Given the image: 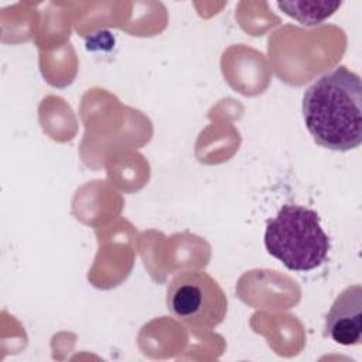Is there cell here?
Masks as SVG:
<instances>
[{
  "instance_id": "obj_4",
  "label": "cell",
  "mask_w": 362,
  "mask_h": 362,
  "mask_svg": "<svg viewBox=\"0 0 362 362\" xmlns=\"http://www.w3.org/2000/svg\"><path fill=\"white\" fill-rule=\"evenodd\" d=\"M325 335L339 345H358L362 339V288L348 286L325 315Z\"/></svg>"
},
{
  "instance_id": "obj_2",
  "label": "cell",
  "mask_w": 362,
  "mask_h": 362,
  "mask_svg": "<svg viewBox=\"0 0 362 362\" xmlns=\"http://www.w3.org/2000/svg\"><path fill=\"white\" fill-rule=\"evenodd\" d=\"M264 246L288 270L310 272L327 260L329 238L315 211L286 204L267 221Z\"/></svg>"
},
{
  "instance_id": "obj_3",
  "label": "cell",
  "mask_w": 362,
  "mask_h": 362,
  "mask_svg": "<svg viewBox=\"0 0 362 362\" xmlns=\"http://www.w3.org/2000/svg\"><path fill=\"white\" fill-rule=\"evenodd\" d=\"M165 304L174 318L195 332L212 331L228 311L222 287L202 270L177 273L168 284Z\"/></svg>"
},
{
  "instance_id": "obj_1",
  "label": "cell",
  "mask_w": 362,
  "mask_h": 362,
  "mask_svg": "<svg viewBox=\"0 0 362 362\" xmlns=\"http://www.w3.org/2000/svg\"><path fill=\"white\" fill-rule=\"evenodd\" d=\"M303 117L314 141L348 151L362 143V82L341 65L320 76L303 96Z\"/></svg>"
},
{
  "instance_id": "obj_5",
  "label": "cell",
  "mask_w": 362,
  "mask_h": 362,
  "mask_svg": "<svg viewBox=\"0 0 362 362\" xmlns=\"http://www.w3.org/2000/svg\"><path fill=\"white\" fill-rule=\"evenodd\" d=\"M279 8L304 25H315L331 17L341 1H279Z\"/></svg>"
}]
</instances>
